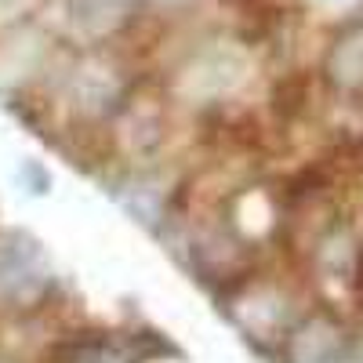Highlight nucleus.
Here are the masks:
<instances>
[{"label": "nucleus", "mask_w": 363, "mask_h": 363, "mask_svg": "<svg viewBox=\"0 0 363 363\" xmlns=\"http://www.w3.org/2000/svg\"><path fill=\"white\" fill-rule=\"evenodd\" d=\"M55 363H128V356L113 338H80L58 349Z\"/></svg>", "instance_id": "nucleus-1"}]
</instances>
